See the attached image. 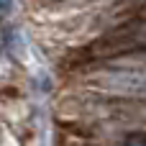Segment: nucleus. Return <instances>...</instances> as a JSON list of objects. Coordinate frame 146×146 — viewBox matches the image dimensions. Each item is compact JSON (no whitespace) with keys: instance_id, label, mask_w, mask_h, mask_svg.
<instances>
[{"instance_id":"obj_1","label":"nucleus","mask_w":146,"mask_h":146,"mask_svg":"<svg viewBox=\"0 0 146 146\" xmlns=\"http://www.w3.org/2000/svg\"><path fill=\"white\" fill-rule=\"evenodd\" d=\"M126 146H146V133H133L126 139Z\"/></svg>"}]
</instances>
